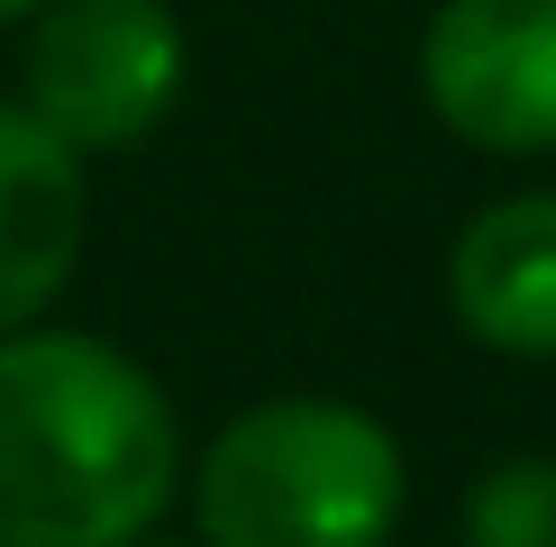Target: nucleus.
Returning <instances> with one entry per match:
<instances>
[{
    "mask_svg": "<svg viewBox=\"0 0 556 547\" xmlns=\"http://www.w3.org/2000/svg\"><path fill=\"white\" fill-rule=\"evenodd\" d=\"M447 310L493 356H556V192H511L456 228Z\"/></svg>",
    "mask_w": 556,
    "mask_h": 547,
    "instance_id": "nucleus-6",
    "label": "nucleus"
},
{
    "mask_svg": "<svg viewBox=\"0 0 556 547\" xmlns=\"http://www.w3.org/2000/svg\"><path fill=\"white\" fill-rule=\"evenodd\" d=\"M37 10V0H0V28H10V18H28Z\"/></svg>",
    "mask_w": 556,
    "mask_h": 547,
    "instance_id": "nucleus-8",
    "label": "nucleus"
},
{
    "mask_svg": "<svg viewBox=\"0 0 556 547\" xmlns=\"http://www.w3.org/2000/svg\"><path fill=\"white\" fill-rule=\"evenodd\" d=\"M466 547H556V456H511L475 474Z\"/></svg>",
    "mask_w": 556,
    "mask_h": 547,
    "instance_id": "nucleus-7",
    "label": "nucleus"
},
{
    "mask_svg": "<svg viewBox=\"0 0 556 547\" xmlns=\"http://www.w3.org/2000/svg\"><path fill=\"white\" fill-rule=\"evenodd\" d=\"M119 547H182V538H147V530H137V538H119Z\"/></svg>",
    "mask_w": 556,
    "mask_h": 547,
    "instance_id": "nucleus-9",
    "label": "nucleus"
},
{
    "mask_svg": "<svg viewBox=\"0 0 556 547\" xmlns=\"http://www.w3.org/2000/svg\"><path fill=\"white\" fill-rule=\"evenodd\" d=\"M174 484V402L128 347L0 329V547H119L165 520Z\"/></svg>",
    "mask_w": 556,
    "mask_h": 547,
    "instance_id": "nucleus-1",
    "label": "nucleus"
},
{
    "mask_svg": "<svg viewBox=\"0 0 556 547\" xmlns=\"http://www.w3.org/2000/svg\"><path fill=\"white\" fill-rule=\"evenodd\" d=\"M420 91L475 155H556V0H438Z\"/></svg>",
    "mask_w": 556,
    "mask_h": 547,
    "instance_id": "nucleus-4",
    "label": "nucleus"
},
{
    "mask_svg": "<svg viewBox=\"0 0 556 547\" xmlns=\"http://www.w3.org/2000/svg\"><path fill=\"white\" fill-rule=\"evenodd\" d=\"M192 511L211 547H383L402 447L356 402H256L201 447Z\"/></svg>",
    "mask_w": 556,
    "mask_h": 547,
    "instance_id": "nucleus-2",
    "label": "nucleus"
},
{
    "mask_svg": "<svg viewBox=\"0 0 556 547\" xmlns=\"http://www.w3.org/2000/svg\"><path fill=\"white\" fill-rule=\"evenodd\" d=\"M83 155L37 119L28 101H0V329L46 319L83 256Z\"/></svg>",
    "mask_w": 556,
    "mask_h": 547,
    "instance_id": "nucleus-5",
    "label": "nucleus"
},
{
    "mask_svg": "<svg viewBox=\"0 0 556 547\" xmlns=\"http://www.w3.org/2000/svg\"><path fill=\"white\" fill-rule=\"evenodd\" d=\"M192 37L174 0H37L18 46V101L74 155L137 147L182 101Z\"/></svg>",
    "mask_w": 556,
    "mask_h": 547,
    "instance_id": "nucleus-3",
    "label": "nucleus"
}]
</instances>
